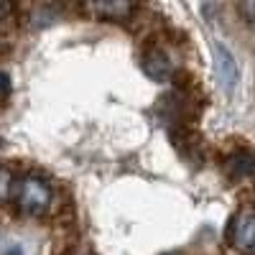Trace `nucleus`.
<instances>
[{"label":"nucleus","mask_w":255,"mask_h":255,"mask_svg":"<svg viewBox=\"0 0 255 255\" xmlns=\"http://www.w3.org/2000/svg\"><path fill=\"white\" fill-rule=\"evenodd\" d=\"M8 202H15L20 212H26V215H44L51 204V186L38 179V176H26V179H18L13 184V191Z\"/></svg>","instance_id":"obj_1"},{"label":"nucleus","mask_w":255,"mask_h":255,"mask_svg":"<svg viewBox=\"0 0 255 255\" xmlns=\"http://www.w3.org/2000/svg\"><path fill=\"white\" fill-rule=\"evenodd\" d=\"M230 240L243 253H255V212H240L232 220Z\"/></svg>","instance_id":"obj_2"},{"label":"nucleus","mask_w":255,"mask_h":255,"mask_svg":"<svg viewBox=\"0 0 255 255\" xmlns=\"http://www.w3.org/2000/svg\"><path fill=\"white\" fill-rule=\"evenodd\" d=\"M212 51H215V61H217V74L222 79V84L232 90L238 82V64L232 59V54L222 46V44H212Z\"/></svg>","instance_id":"obj_3"},{"label":"nucleus","mask_w":255,"mask_h":255,"mask_svg":"<svg viewBox=\"0 0 255 255\" xmlns=\"http://www.w3.org/2000/svg\"><path fill=\"white\" fill-rule=\"evenodd\" d=\"M143 72L151 77L153 82H163V79L171 77L174 67H171V61H168V56L163 51H151L143 59Z\"/></svg>","instance_id":"obj_4"},{"label":"nucleus","mask_w":255,"mask_h":255,"mask_svg":"<svg viewBox=\"0 0 255 255\" xmlns=\"http://www.w3.org/2000/svg\"><path fill=\"white\" fill-rule=\"evenodd\" d=\"M84 10H87V13H95L97 18L123 20V18H128V15L135 10V5L123 3V0H113V3H90V5H84Z\"/></svg>","instance_id":"obj_5"},{"label":"nucleus","mask_w":255,"mask_h":255,"mask_svg":"<svg viewBox=\"0 0 255 255\" xmlns=\"http://www.w3.org/2000/svg\"><path fill=\"white\" fill-rule=\"evenodd\" d=\"M238 10H240L245 18L255 20V3H240V5H238Z\"/></svg>","instance_id":"obj_6"},{"label":"nucleus","mask_w":255,"mask_h":255,"mask_svg":"<svg viewBox=\"0 0 255 255\" xmlns=\"http://www.w3.org/2000/svg\"><path fill=\"white\" fill-rule=\"evenodd\" d=\"M5 255H23V253H20V248H10Z\"/></svg>","instance_id":"obj_7"}]
</instances>
